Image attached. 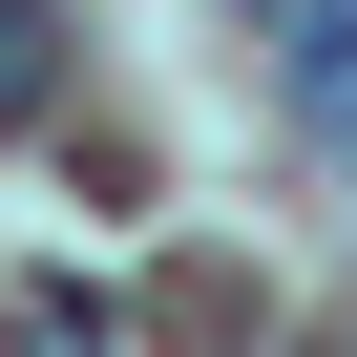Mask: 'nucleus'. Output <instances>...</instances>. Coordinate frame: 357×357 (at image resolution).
<instances>
[{"label":"nucleus","instance_id":"obj_3","mask_svg":"<svg viewBox=\"0 0 357 357\" xmlns=\"http://www.w3.org/2000/svg\"><path fill=\"white\" fill-rule=\"evenodd\" d=\"M273 84H294V126H315V147L357 168V43H315V63H273Z\"/></svg>","mask_w":357,"mask_h":357},{"label":"nucleus","instance_id":"obj_4","mask_svg":"<svg viewBox=\"0 0 357 357\" xmlns=\"http://www.w3.org/2000/svg\"><path fill=\"white\" fill-rule=\"evenodd\" d=\"M336 357H357V336H336Z\"/></svg>","mask_w":357,"mask_h":357},{"label":"nucleus","instance_id":"obj_2","mask_svg":"<svg viewBox=\"0 0 357 357\" xmlns=\"http://www.w3.org/2000/svg\"><path fill=\"white\" fill-rule=\"evenodd\" d=\"M0 336H22V357H126V315H105V294H63V273H43L22 315H0Z\"/></svg>","mask_w":357,"mask_h":357},{"label":"nucleus","instance_id":"obj_1","mask_svg":"<svg viewBox=\"0 0 357 357\" xmlns=\"http://www.w3.org/2000/svg\"><path fill=\"white\" fill-rule=\"evenodd\" d=\"M63 105V22H43V0H0V126H43Z\"/></svg>","mask_w":357,"mask_h":357}]
</instances>
